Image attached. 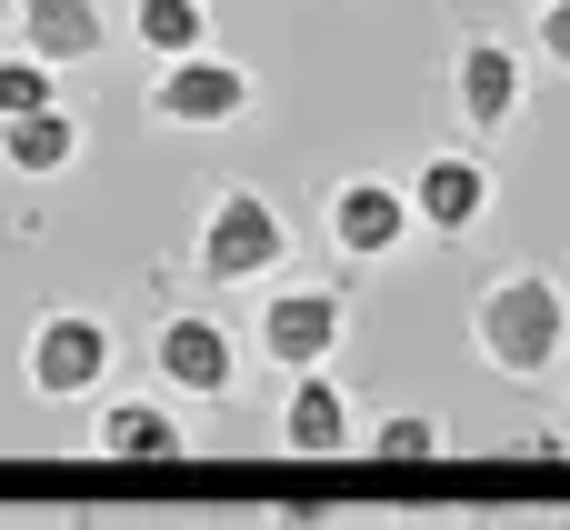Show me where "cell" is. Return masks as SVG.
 <instances>
[{
    "mask_svg": "<svg viewBox=\"0 0 570 530\" xmlns=\"http://www.w3.org/2000/svg\"><path fill=\"white\" fill-rule=\"evenodd\" d=\"M471 351H481L511 391L561 381L570 371V291H561V271H541V261L491 271V281L471 291Z\"/></svg>",
    "mask_w": 570,
    "mask_h": 530,
    "instance_id": "cell-1",
    "label": "cell"
},
{
    "mask_svg": "<svg viewBox=\"0 0 570 530\" xmlns=\"http://www.w3.org/2000/svg\"><path fill=\"white\" fill-rule=\"evenodd\" d=\"M291 271V220L261 180H220L200 200V230H190V281L200 291H261Z\"/></svg>",
    "mask_w": 570,
    "mask_h": 530,
    "instance_id": "cell-2",
    "label": "cell"
},
{
    "mask_svg": "<svg viewBox=\"0 0 570 530\" xmlns=\"http://www.w3.org/2000/svg\"><path fill=\"white\" fill-rule=\"evenodd\" d=\"M140 110L160 130H180V140H210V130H240L261 110V70L230 60V50H180V60H150Z\"/></svg>",
    "mask_w": 570,
    "mask_h": 530,
    "instance_id": "cell-3",
    "label": "cell"
},
{
    "mask_svg": "<svg viewBox=\"0 0 570 530\" xmlns=\"http://www.w3.org/2000/svg\"><path fill=\"white\" fill-rule=\"evenodd\" d=\"M250 351L281 371V381H301V371H331L341 351H351V291L341 281H261V311H250Z\"/></svg>",
    "mask_w": 570,
    "mask_h": 530,
    "instance_id": "cell-4",
    "label": "cell"
},
{
    "mask_svg": "<svg viewBox=\"0 0 570 530\" xmlns=\"http://www.w3.org/2000/svg\"><path fill=\"white\" fill-rule=\"evenodd\" d=\"M110 371H120V331H110V311L50 301V311L30 321V341H20V381H30V401H50V411L100 401Z\"/></svg>",
    "mask_w": 570,
    "mask_h": 530,
    "instance_id": "cell-5",
    "label": "cell"
},
{
    "mask_svg": "<svg viewBox=\"0 0 570 530\" xmlns=\"http://www.w3.org/2000/svg\"><path fill=\"white\" fill-rule=\"evenodd\" d=\"M240 371H250V341H240L220 311L180 301V311H160V321H150V381H160L180 411L230 401V391H240Z\"/></svg>",
    "mask_w": 570,
    "mask_h": 530,
    "instance_id": "cell-6",
    "label": "cell"
},
{
    "mask_svg": "<svg viewBox=\"0 0 570 530\" xmlns=\"http://www.w3.org/2000/svg\"><path fill=\"white\" fill-rule=\"evenodd\" d=\"M321 241H331L341 271H381V261H401V251L421 241L411 190H401L391 170H341V180L321 190Z\"/></svg>",
    "mask_w": 570,
    "mask_h": 530,
    "instance_id": "cell-7",
    "label": "cell"
},
{
    "mask_svg": "<svg viewBox=\"0 0 570 530\" xmlns=\"http://www.w3.org/2000/svg\"><path fill=\"white\" fill-rule=\"evenodd\" d=\"M401 190H411V220H421L431 241H471V230L491 220V200H501V170H491L481 140H441V150L411 160Z\"/></svg>",
    "mask_w": 570,
    "mask_h": 530,
    "instance_id": "cell-8",
    "label": "cell"
},
{
    "mask_svg": "<svg viewBox=\"0 0 570 530\" xmlns=\"http://www.w3.org/2000/svg\"><path fill=\"white\" fill-rule=\"evenodd\" d=\"M90 461L170 471V461H200V441H190V411L170 391H100L90 401Z\"/></svg>",
    "mask_w": 570,
    "mask_h": 530,
    "instance_id": "cell-9",
    "label": "cell"
},
{
    "mask_svg": "<svg viewBox=\"0 0 570 530\" xmlns=\"http://www.w3.org/2000/svg\"><path fill=\"white\" fill-rule=\"evenodd\" d=\"M451 110H461L471 140H501L531 110V60H521L511 30H461V50H451Z\"/></svg>",
    "mask_w": 570,
    "mask_h": 530,
    "instance_id": "cell-10",
    "label": "cell"
},
{
    "mask_svg": "<svg viewBox=\"0 0 570 530\" xmlns=\"http://www.w3.org/2000/svg\"><path fill=\"white\" fill-rule=\"evenodd\" d=\"M281 451L291 461H361V401L331 371H301L281 391Z\"/></svg>",
    "mask_w": 570,
    "mask_h": 530,
    "instance_id": "cell-11",
    "label": "cell"
},
{
    "mask_svg": "<svg viewBox=\"0 0 570 530\" xmlns=\"http://www.w3.org/2000/svg\"><path fill=\"white\" fill-rule=\"evenodd\" d=\"M10 30H20V50L50 60V70H80V60L110 50V10H100V0H20Z\"/></svg>",
    "mask_w": 570,
    "mask_h": 530,
    "instance_id": "cell-12",
    "label": "cell"
},
{
    "mask_svg": "<svg viewBox=\"0 0 570 530\" xmlns=\"http://www.w3.org/2000/svg\"><path fill=\"white\" fill-rule=\"evenodd\" d=\"M80 160V120L50 100V110H20V120H0V170L10 180H60Z\"/></svg>",
    "mask_w": 570,
    "mask_h": 530,
    "instance_id": "cell-13",
    "label": "cell"
},
{
    "mask_svg": "<svg viewBox=\"0 0 570 530\" xmlns=\"http://www.w3.org/2000/svg\"><path fill=\"white\" fill-rule=\"evenodd\" d=\"M361 461H381V471H431V461H451V421H441V411H381V421H361Z\"/></svg>",
    "mask_w": 570,
    "mask_h": 530,
    "instance_id": "cell-14",
    "label": "cell"
},
{
    "mask_svg": "<svg viewBox=\"0 0 570 530\" xmlns=\"http://www.w3.org/2000/svg\"><path fill=\"white\" fill-rule=\"evenodd\" d=\"M130 40H140V60L210 50V0H130Z\"/></svg>",
    "mask_w": 570,
    "mask_h": 530,
    "instance_id": "cell-15",
    "label": "cell"
},
{
    "mask_svg": "<svg viewBox=\"0 0 570 530\" xmlns=\"http://www.w3.org/2000/svg\"><path fill=\"white\" fill-rule=\"evenodd\" d=\"M50 100H60V70H50V60H30V50H0V120L50 110Z\"/></svg>",
    "mask_w": 570,
    "mask_h": 530,
    "instance_id": "cell-16",
    "label": "cell"
},
{
    "mask_svg": "<svg viewBox=\"0 0 570 530\" xmlns=\"http://www.w3.org/2000/svg\"><path fill=\"white\" fill-rule=\"evenodd\" d=\"M531 50L570 80V0H541V10H531Z\"/></svg>",
    "mask_w": 570,
    "mask_h": 530,
    "instance_id": "cell-17",
    "label": "cell"
},
{
    "mask_svg": "<svg viewBox=\"0 0 570 530\" xmlns=\"http://www.w3.org/2000/svg\"><path fill=\"white\" fill-rule=\"evenodd\" d=\"M261 530H341V521H331L321 501H271V511H261Z\"/></svg>",
    "mask_w": 570,
    "mask_h": 530,
    "instance_id": "cell-18",
    "label": "cell"
},
{
    "mask_svg": "<svg viewBox=\"0 0 570 530\" xmlns=\"http://www.w3.org/2000/svg\"><path fill=\"white\" fill-rule=\"evenodd\" d=\"M561 451H570V431H521V441H501V461H531V471L561 461Z\"/></svg>",
    "mask_w": 570,
    "mask_h": 530,
    "instance_id": "cell-19",
    "label": "cell"
},
{
    "mask_svg": "<svg viewBox=\"0 0 570 530\" xmlns=\"http://www.w3.org/2000/svg\"><path fill=\"white\" fill-rule=\"evenodd\" d=\"M50 220H40V200H20V210H0V241H40Z\"/></svg>",
    "mask_w": 570,
    "mask_h": 530,
    "instance_id": "cell-20",
    "label": "cell"
},
{
    "mask_svg": "<svg viewBox=\"0 0 570 530\" xmlns=\"http://www.w3.org/2000/svg\"><path fill=\"white\" fill-rule=\"evenodd\" d=\"M60 530H100V521H90V511H70V521H60Z\"/></svg>",
    "mask_w": 570,
    "mask_h": 530,
    "instance_id": "cell-21",
    "label": "cell"
},
{
    "mask_svg": "<svg viewBox=\"0 0 570 530\" xmlns=\"http://www.w3.org/2000/svg\"><path fill=\"white\" fill-rule=\"evenodd\" d=\"M10 10H20V0H0V40H10Z\"/></svg>",
    "mask_w": 570,
    "mask_h": 530,
    "instance_id": "cell-22",
    "label": "cell"
},
{
    "mask_svg": "<svg viewBox=\"0 0 570 530\" xmlns=\"http://www.w3.org/2000/svg\"><path fill=\"white\" fill-rule=\"evenodd\" d=\"M561 431H570V381H561Z\"/></svg>",
    "mask_w": 570,
    "mask_h": 530,
    "instance_id": "cell-23",
    "label": "cell"
},
{
    "mask_svg": "<svg viewBox=\"0 0 570 530\" xmlns=\"http://www.w3.org/2000/svg\"><path fill=\"white\" fill-rule=\"evenodd\" d=\"M551 530H570V521H551Z\"/></svg>",
    "mask_w": 570,
    "mask_h": 530,
    "instance_id": "cell-24",
    "label": "cell"
}]
</instances>
